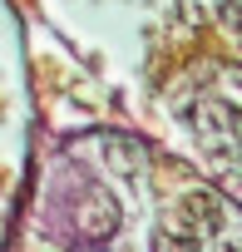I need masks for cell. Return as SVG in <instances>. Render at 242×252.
<instances>
[{
  "mask_svg": "<svg viewBox=\"0 0 242 252\" xmlns=\"http://www.w3.org/2000/svg\"><path fill=\"white\" fill-rule=\"evenodd\" d=\"M222 30L237 35V0H222Z\"/></svg>",
  "mask_w": 242,
  "mask_h": 252,
  "instance_id": "obj_6",
  "label": "cell"
},
{
  "mask_svg": "<svg viewBox=\"0 0 242 252\" xmlns=\"http://www.w3.org/2000/svg\"><path fill=\"white\" fill-rule=\"evenodd\" d=\"M193 124H198L203 134H232V129H237V109L222 104V99H198Z\"/></svg>",
  "mask_w": 242,
  "mask_h": 252,
  "instance_id": "obj_3",
  "label": "cell"
},
{
  "mask_svg": "<svg viewBox=\"0 0 242 252\" xmlns=\"http://www.w3.org/2000/svg\"><path fill=\"white\" fill-rule=\"evenodd\" d=\"M217 252H237V242H232V237H222V242H217Z\"/></svg>",
  "mask_w": 242,
  "mask_h": 252,
  "instance_id": "obj_7",
  "label": "cell"
},
{
  "mask_svg": "<svg viewBox=\"0 0 242 252\" xmlns=\"http://www.w3.org/2000/svg\"><path fill=\"white\" fill-rule=\"evenodd\" d=\"M114 227H119V203H114L109 193H94V198H89V208H84V232L109 237Z\"/></svg>",
  "mask_w": 242,
  "mask_h": 252,
  "instance_id": "obj_4",
  "label": "cell"
},
{
  "mask_svg": "<svg viewBox=\"0 0 242 252\" xmlns=\"http://www.w3.org/2000/svg\"><path fill=\"white\" fill-rule=\"evenodd\" d=\"M104 158H109L114 173H124V178H139V173L149 168V154H144L139 139H109V144H104Z\"/></svg>",
  "mask_w": 242,
  "mask_h": 252,
  "instance_id": "obj_2",
  "label": "cell"
},
{
  "mask_svg": "<svg viewBox=\"0 0 242 252\" xmlns=\"http://www.w3.org/2000/svg\"><path fill=\"white\" fill-rule=\"evenodd\" d=\"M178 213H183V222H188V227H198V232H217V227H222V198H217V193H208V188L183 193Z\"/></svg>",
  "mask_w": 242,
  "mask_h": 252,
  "instance_id": "obj_1",
  "label": "cell"
},
{
  "mask_svg": "<svg viewBox=\"0 0 242 252\" xmlns=\"http://www.w3.org/2000/svg\"><path fill=\"white\" fill-rule=\"evenodd\" d=\"M153 252H203V242L193 232H173V227H158L153 232Z\"/></svg>",
  "mask_w": 242,
  "mask_h": 252,
  "instance_id": "obj_5",
  "label": "cell"
}]
</instances>
